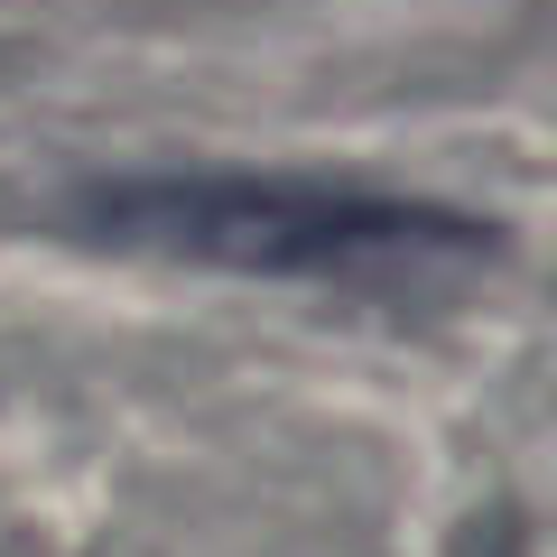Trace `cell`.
I'll return each mask as SVG.
<instances>
[{
    "label": "cell",
    "mask_w": 557,
    "mask_h": 557,
    "mask_svg": "<svg viewBox=\"0 0 557 557\" xmlns=\"http://www.w3.org/2000/svg\"><path fill=\"white\" fill-rule=\"evenodd\" d=\"M84 223L121 251L372 288V298H409L428 278H465L483 260V233L446 205H409L381 186H325V177H242V168L102 177L84 186Z\"/></svg>",
    "instance_id": "cell-1"
}]
</instances>
